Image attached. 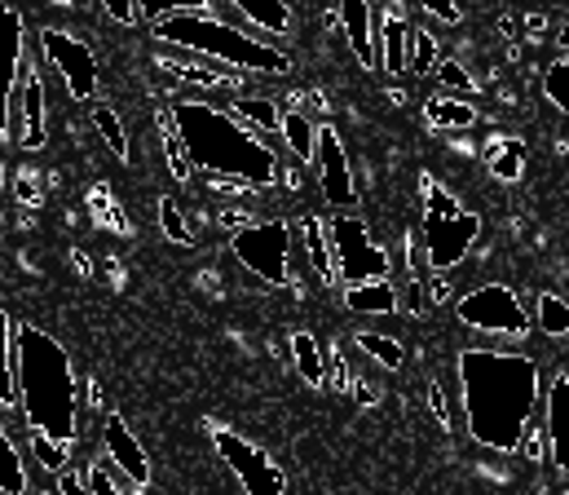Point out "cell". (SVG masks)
<instances>
[{"mask_svg":"<svg viewBox=\"0 0 569 495\" xmlns=\"http://www.w3.org/2000/svg\"><path fill=\"white\" fill-rule=\"evenodd\" d=\"M455 376L472 443L490 452H517L521 434L543 412L539 363L521 349H459Z\"/></svg>","mask_w":569,"mask_h":495,"instance_id":"cell-1","label":"cell"},{"mask_svg":"<svg viewBox=\"0 0 569 495\" xmlns=\"http://www.w3.org/2000/svg\"><path fill=\"white\" fill-rule=\"evenodd\" d=\"M172 129L186 147V160L194 177H230L248 190H270L283 181V165L266 138H257L248 125H239L226 107L203 98H177L168 107Z\"/></svg>","mask_w":569,"mask_h":495,"instance_id":"cell-2","label":"cell"},{"mask_svg":"<svg viewBox=\"0 0 569 495\" xmlns=\"http://www.w3.org/2000/svg\"><path fill=\"white\" fill-rule=\"evenodd\" d=\"M13 403L27 434H44L62 447L80 438L76 363L53 331L36 324H13Z\"/></svg>","mask_w":569,"mask_h":495,"instance_id":"cell-3","label":"cell"},{"mask_svg":"<svg viewBox=\"0 0 569 495\" xmlns=\"http://www.w3.org/2000/svg\"><path fill=\"white\" fill-rule=\"evenodd\" d=\"M154 36V44L163 49H181V53H194L203 62H217L226 71H248V76H287L291 71V58H287L279 44H270L266 36L239 27V22H226L217 9L208 13H172L154 27H146Z\"/></svg>","mask_w":569,"mask_h":495,"instance_id":"cell-4","label":"cell"},{"mask_svg":"<svg viewBox=\"0 0 569 495\" xmlns=\"http://www.w3.org/2000/svg\"><path fill=\"white\" fill-rule=\"evenodd\" d=\"M425 186V217H420V244H425V257H428V270H455L481 239V217L472 208H463L441 181L432 177H420Z\"/></svg>","mask_w":569,"mask_h":495,"instance_id":"cell-5","label":"cell"},{"mask_svg":"<svg viewBox=\"0 0 569 495\" xmlns=\"http://www.w3.org/2000/svg\"><path fill=\"white\" fill-rule=\"evenodd\" d=\"M327 235H331L336 284L353 288V284L393 279V257H389V248L376 244L371 226H367L358 212H336V217H327Z\"/></svg>","mask_w":569,"mask_h":495,"instance_id":"cell-6","label":"cell"},{"mask_svg":"<svg viewBox=\"0 0 569 495\" xmlns=\"http://www.w3.org/2000/svg\"><path fill=\"white\" fill-rule=\"evenodd\" d=\"M455 319L468 331H481L490 340H526L530 336V306L508 284H477L455 297Z\"/></svg>","mask_w":569,"mask_h":495,"instance_id":"cell-7","label":"cell"},{"mask_svg":"<svg viewBox=\"0 0 569 495\" xmlns=\"http://www.w3.org/2000/svg\"><path fill=\"white\" fill-rule=\"evenodd\" d=\"M36 44H40V62L62 80L71 102H98L102 67H98V53L84 36L67 31V27H40Z\"/></svg>","mask_w":569,"mask_h":495,"instance_id":"cell-8","label":"cell"},{"mask_svg":"<svg viewBox=\"0 0 569 495\" xmlns=\"http://www.w3.org/2000/svg\"><path fill=\"white\" fill-rule=\"evenodd\" d=\"M230 253L248 275H257L270 288H283L291 279V226L283 217H261V221L234 230Z\"/></svg>","mask_w":569,"mask_h":495,"instance_id":"cell-9","label":"cell"},{"mask_svg":"<svg viewBox=\"0 0 569 495\" xmlns=\"http://www.w3.org/2000/svg\"><path fill=\"white\" fill-rule=\"evenodd\" d=\"M313 177H318V190L327 199L331 212H358V181H353V160H349V147L340 138L336 125H318V138H313Z\"/></svg>","mask_w":569,"mask_h":495,"instance_id":"cell-10","label":"cell"},{"mask_svg":"<svg viewBox=\"0 0 569 495\" xmlns=\"http://www.w3.org/2000/svg\"><path fill=\"white\" fill-rule=\"evenodd\" d=\"M212 447H217V456L230 465V474L239 478V487L248 495H287V478L283 469L274 465V456L266 452V447H257V443H248L243 434H234V429H212Z\"/></svg>","mask_w":569,"mask_h":495,"instance_id":"cell-11","label":"cell"},{"mask_svg":"<svg viewBox=\"0 0 569 495\" xmlns=\"http://www.w3.org/2000/svg\"><path fill=\"white\" fill-rule=\"evenodd\" d=\"M9 142L27 156L44 151V142H49V93H44L40 62L31 53H27L22 76H18V107L9 116Z\"/></svg>","mask_w":569,"mask_h":495,"instance_id":"cell-12","label":"cell"},{"mask_svg":"<svg viewBox=\"0 0 569 495\" xmlns=\"http://www.w3.org/2000/svg\"><path fill=\"white\" fill-rule=\"evenodd\" d=\"M31 53L27 13L13 0H0V142H9V116L18 107V76Z\"/></svg>","mask_w":569,"mask_h":495,"instance_id":"cell-13","label":"cell"},{"mask_svg":"<svg viewBox=\"0 0 569 495\" xmlns=\"http://www.w3.org/2000/svg\"><path fill=\"white\" fill-rule=\"evenodd\" d=\"M102 461L133 487V492H146L150 487V461H146L138 434L124 425V416L107 412L102 416Z\"/></svg>","mask_w":569,"mask_h":495,"instance_id":"cell-14","label":"cell"},{"mask_svg":"<svg viewBox=\"0 0 569 495\" xmlns=\"http://www.w3.org/2000/svg\"><path fill=\"white\" fill-rule=\"evenodd\" d=\"M154 67L159 71H168V76H177V80H186V85H194L199 93H248V80L239 76V71H226V67H217V62H203V58H194V53H172V49H154Z\"/></svg>","mask_w":569,"mask_h":495,"instance_id":"cell-15","label":"cell"},{"mask_svg":"<svg viewBox=\"0 0 569 495\" xmlns=\"http://www.w3.org/2000/svg\"><path fill=\"white\" fill-rule=\"evenodd\" d=\"M376 71H385L389 80L411 76V22L402 9H389L376 22Z\"/></svg>","mask_w":569,"mask_h":495,"instance_id":"cell-16","label":"cell"},{"mask_svg":"<svg viewBox=\"0 0 569 495\" xmlns=\"http://www.w3.org/2000/svg\"><path fill=\"white\" fill-rule=\"evenodd\" d=\"M543 429H548V465L569 474V372L543 389Z\"/></svg>","mask_w":569,"mask_h":495,"instance_id":"cell-17","label":"cell"},{"mask_svg":"<svg viewBox=\"0 0 569 495\" xmlns=\"http://www.w3.org/2000/svg\"><path fill=\"white\" fill-rule=\"evenodd\" d=\"M336 22H340V31H345L353 58L371 71V67H376V4H371V0H340Z\"/></svg>","mask_w":569,"mask_h":495,"instance_id":"cell-18","label":"cell"},{"mask_svg":"<svg viewBox=\"0 0 569 495\" xmlns=\"http://www.w3.org/2000/svg\"><path fill=\"white\" fill-rule=\"evenodd\" d=\"M217 4H230L239 18H248V31L266 36L279 49H283V40L291 36V9H287V0H217Z\"/></svg>","mask_w":569,"mask_h":495,"instance_id":"cell-19","label":"cell"},{"mask_svg":"<svg viewBox=\"0 0 569 495\" xmlns=\"http://www.w3.org/2000/svg\"><path fill=\"white\" fill-rule=\"evenodd\" d=\"M226 111H230L239 125H248L257 138H279L283 107H279L274 98H266V93H239V98L226 102Z\"/></svg>","mask_w":569,"mask_h":495,"instance_id":"cell-20","label":"cell"},{"mask_svg":"<svg viewBox=\"0 0 569 495\" xmlns=\"http://www.w3.org/2000/svg\"><path fill=\"white\" fill-rule=\"evenodd\" d=\"M300 239H305V261L309 270L318 275L322 288H336V266H331V235H327V221L318 212H305L300 217Z\"/></svg>","mask_w":569,"mask_h":495,"instance_id":"cell-21","label":"cell"},{"mask_svg":"<svg viewBox=\"0 0 569 495\" xmlns=\"http://www.w3.org/2000/svg\"><path fill=\"white\" fill-rule=\"evenodd\" d=\"M345 306L362 319H389V315H398V284L393 279L353 284V288H345Z\"/></svg>","mask_w":569,"mask_h":495,"instance_id":"cell-22","label":"cell"},{"mask_svg":"<svg viewBox=\"0 0 569 495\" xmlns=\"http://www.w3.org/2000/svg\"><path fill=\"white\" fill-rule=\"evenodd\" d=\"M486 147H490V151H486V168H490V177H495V181L512 186V181H521V177H526L530 151H526V142H521V138H490Z\"/></svg>","mask_w":569,"mask_h":495,"instance_id":"cell-23","label":"cell"},{"mask_svg":"<svg viewBox=\"0 0 569 495\" xmlns=\"http://www.w3.org/2000/svg\"><path fill=\"white\" fill-rule=\"evenodd\" d=\"M291 363H296V376L309 385V389H322L327 385V354L318 349V336L313 331H291Z\"/></svg>","mask_w":569,"mask_h":495,"instance_id":"cell-24","label":"cell"},{"mask_svg":"<svg viewBox=\"0 0 569 495\" xmlns=\"http://www.w3.org/2000/svg\"><path fill=\"white\" fill-rule=\"evenodd\" d=\"M425 120L432 125V129H446V133H468V129L477 125V107L463 102V98H446V93H437V98H428L425 102Z\"/></svg>","mask_w":569,"mask_h":495,"instance_id":"cell-25","label":"cell"},{"mask_svg":"<svg viewBox=\"0 0 569 495\" xmlns=\"http://www.w3.org/2000/svg\"><path fill=\"white\" fill-rule=\"evenodd\" d=\"M279 138H283L287 156L296 160V165H313V138H318V125L305 116V111H291L283 107V125H279Z\"/></svg>","mask_w":569,"mask_h":495,"instance_id":"cell-26","label":"cell"},{"mask_svg":"<svg viewBox=\"0 0 569 495\" xmlns=\"http://www.w3.org/2000/svg\"><path fill=\"white\" fill-rule=\"evenodd\" d=\"M353 345L371 358V363H380V367H389V372H402L407 367V349H402V340L398 336H389V331H353Z\"/></svg>","mask_w":569,"mask_h":495,"instance_id":"cell-27","label":"cell"},{"mask_svg":"<svg viewBox=\"0 0 569 495\" xmlns=\"http://www.w3.org/2000/svg\"><path fill=\"white\" fill-rule=\"evenodd\" d=\"M89 120H93V129L102 133L107 151H111L120 165H129V133H124V120L116 116V107H107V102L98 98V102H89Z\"/></svg>","mask_w":569,"mask_h":495,"instance_id":"cell-28","label":"cell"},{"mask_svg":"<svg viewBox=\"0 0 569 495\" xmlns=\"http://www.w3.org/2000/svg\"><path fill=\"white\" fill-rule=\"evenodd\" d=\"M31 478H27V465H22V452L13 447L9 429L0 425V495H27Z\"/></svg>","mask_w":569,"mask_h":495,"instance_id":"cell-29","label":"cell"},{"mask_svg":"<svg viewBox=\"0 0 569 495\" xmlns=\"http://www.w3.org/2000/svg\"><path fill=\"white\" fill-rule=\"evenodd\" d=\"M535 328L552 340H566L569 336V301L561 293H539L535 297Z\"/></svg>","mask_w":569,"mask_h":495,"instance_id":"cell-30","label":"cell"},{"mask_svg":"<svg viewBox=\"0 0 569 495\" xmlns=\"http://www.w3.org/2000/svg\"><path fill=\"white\" fill-rule=\"evenodd\" d=\"M432 76H437V85H441L446 98H463V102L477 98V80H472V71H468L459 58H441V62L432 67Z\"/></svg>","mask_w":569,"mask_h":495,"instance_id":"cell-31","label":"cell"},{"mask_svg":"<svg viewBox=\"0 0 569 495\" xmlns=\"http://www.w3.org/2000/svg\"><path fill=\"white\" fill-rule=\"evenodd\" d=\"M13 319L0 306V412H13Z\"/></svg>","mask_w":569,"mask_h":495,"instance_id":"cell-32","label":"cell"},{"mask_svg":"<svg viewBox=\"0 0 569 495\" xmlns=\"http://www.w3.org/2000/svg\"><path fill=\"white\" fill-rule=\"evenodd\" d=\"M208 9H217V0H138V22L154 27L172 13H208Z\"/></svg>","mask_w":569,"mask_h":495,"instance_id":"cell-33","label":"cell"},{"mask_svg":"<svg viewBox=\"0 0 569 495\" xmlns=\"http://www.w3.org/2000/svg\"><path fill=\"white\" fill-rule=\"evenodd\" d=\"M159 142H163V160L172 168V177H177V181H194V168L186 160V147H181V138H177L168 111H159Z\"/></svg>","mask_w":569,"mask_h":495,"instance_id":"cell-34","label":"cell"},{"mask_svg":"<svg viewBox=\"0 0 569 495\" xmlns=\"http://www.w3.org/2000/svg\"><path fill=\"white\" fill-rule=\"evenodd\" d=\"M27 443H31V456H36V465L44 469V474H62V469H71V447H62V443H53V438H44V434H27Z\"/></svg>","mask_w":569,"mask_h":495,"instance_id":"cell-35","label":"cell"},{"mask_svg":"<svg viewBox=\"0 0 569 495\" xmlns=\"http://www.w3.org/2000/svg\"><path fill=\"white\" fill-rule=\"evenodd\" d=\"M437 31L428 27H411V76H428L437 67Z\"/></svg>","mask_w":569,"mask_h":495,"instance_id":"cell-36","label":"cell"},{"mask_svg":"<svg viewBox=\"0 0 569 495\" xmlns=\"http://www.w3.org/2000/svg\"><path fill=\"white\" fill-rule=\"evenodd\" d=\"M159 226H163V235H168L177 248H194V235H190V226H186V217H181V208H177L172 195L159 199Z\"/></svg>","mask_w":569,"mask_h":495,"instance_id":"cell-37","label":"cell"},{"mask_svg":"<svg viewBox=\"0 0 569 495\" xmlns=\"http://www.w3.org/2000/svg\"><path fill=\"white\" fill-rule=\"evenodd\" d=\"M543 98H548L561 116H569V58H557V62L543 71Z\"/></svg>","mask_w":569,"mask_h":495,"instance_id":"cell-38","label":"cell"},{"mask_svg":"<svg viewBox=\"0 0 569 495\" xmlns=\"http://www.w3.org/2000/svg\"><path fill=\"white\" fill-rule=\"evenodd\" d=\"M428 310H432V301H428V284L425 279H407V284L398 288V315H407V319H425Z\"/></svg>","mask_w":569,"mask_h":495,"instance_id":"cell-39","label":"cell"},{"mask_svg":"<svg viewBox=\"0 0 569 495\" xmlns=\"http://www.w3.org/2000/svg\"><path fill=\"white\" fill-rule=\"evenodd\" d=\"M84 483H89V495H129L124 492L129 483H124L107 461H93V465L84 469Z\"/></svg>","mask_w":569,"mask_h":495,"instance_id":"cell-40","label":"cell"},{"mask_svg":"<svg viewBox=\"0 0 569 495\" xmlns=\"http://www.w3.org/2000/svg\"><path fill=\"white\" fill-rule=\"evenodd\" d=\"M425 403H428V412H432V420H437L441 429H450V425H455V420H450V403H446V385H441V380H428Z\"/></svg>","mask_w":569,"mask_h":495,"instance_id":"cell-41","label":"cell"},{"mask_svg":"<svg viewBox=\"0 0 569 495\" xmlns=\"http://www.w3.org/2000/svg\"><path fill=\"white\" fill-rule=\"evenodd\" d=\"M517 452H526L530 461H539V465H548V429L530 420V429L521 434V447H517Z\"/></svg>","mask_w":569,"mask_h":495,"instance_id":"cell-42","label":"cell"},{"mask_svg":"<svg viewBox=\"0 0 569 495\" xmlns=\"http://www.w3.org/2000/svg\"><path fill=\"white\" fill-rule=\"evenodd\" d=\"M327 385H331L336 394H345V389H349V367H345L340 345H331V349H327Z\"/></svg>","mask_w":569,"mask_h":495,"instance_id":"cell-43","label":"cell"},{"mask_svg":"<svg viewBox=\"0 0 569 495\" xmlns=\"http://www.w3.org/2000/svg\"><path fill=\"white\" fill-rule=\"evenodd\" d=\"M98 9L120 27H138V0H98Z\"/></svg>","mask_w":569,"mask_h":495,"instance_id":"cell-44","label":"cell"},{"mask_svg":"<svg viewBox=\"0 0 569 495\" xmlns=\"http://www.w3.org/2000/svg\"><path fill=\"white\" fill-rule=\"evenodd\" d=\"M13 195H18L27 208H40V204H44V195H40V177H36V172H18V177H13Z\"/></svg>","mask_w":569,"mask_h":495,"instance_id":"cell-45","label":"cell"},{"mask_svg":"<svg viewBox=\"0 0 569 495\" xmlns=\"http://www.w3.org/2000/svg\"><path fill=\"white\" fill-rule=\"evenodd\" d=\"M425 4L428 18H437V22H446V27H459L463 22V9L455 4V0H420Z\"/></svg>","mask_w":569,"mask_h":495,"instance_id":"cell-46","label":"cell"},{"mask_svg":"<svg viewBox=\"0 0 569 495\" xmlns=\"http://www.w3.org/2000/svg\"><path fill=\"white\" fill-rule=\"evenodd\" d=\"M425 284H428V301H432V306L455 301V288H450V275H446V270H432Z\"/></svg>","mask_w":569,"mask_h":495,"instance_id":"cell-47","label":"cell"},{"mask_svg":"<svg viewBox=\"0 0 569 495\" xmlns=\"http://www.w3.org/2000/svg\"><path fill=\"white\" fill-rule=\"evenodd\" d=\"M53 483H58V495H89V483H84V474H80L76 465H71V469H62Z\"/></svg>","mask_w":569,"mask_h":495,"instance_id":"cell-48","label":"cell"},{"mask_svg":"<svg viewBox=\"0 0 569 495\" xmlns=\"http://www.w3.org/2000/svg\"><path fill=\"white\" fill-rule=\"evenodd\" d=\"M212 221H221V226H230V230H243V226H252V221H261V217H252V212H243V208H217Z\"/></svg>","mask_w":569,"mask_h":495,"instance_id":"cell-49","label":"cell"},{"mask_svg":"<svg viewBox=\"0 0 569 495\" xmlns=\"http://www.w3.org/2000/svg\"><path fill=\"white\" fill-rule=\"evenodd\" d=\"M349 389L358 394V407H376V403H380V389H376L371 380H349Z\"/></svg>","mask_w":569,"mask_h":495,"instance_id":"cell-50","label":"cell"},{"mask_svg":"<svg viewBox=\"0 0 569 495\" xmlns=\"http://www.w3.org/2000/svg\"><path fill=\"white\" fill-rule=\"evenodd\" d=\"M84 398H89V407L102 416V407H107V394H102V385H98V380H89V385H84Z\"/></svg>","mask_w":569,"mask_h":495,"instance_id":"cell-51","label":"cell"},{"mask_svg":"<svg viewBox=\"0 0 569 495\" xmlns=\"http://www.w3.org/2000/svg\"><path fill=\"white\" fill-rule=\"evenodd\" d=\"M543 31H548V18H543V13H526V36L539 40Z\"/></svg>","mask_w":569,"mask_h":495,"instance_id":"cell-52","label":"cell"},{"mask_svg":"<svg viewBox=\"0 0 569 495\" xmlns=\"http://www.w3.org/2000/svg\"><path fill=\"white\" fill-rule=\"evenodd\" d=\"M557 44H561V53H569V22L561 27V31H557Z\"/></svg>","mask_w":569,"mask_h":495,"instance_id":"cell-53","label":"cell"},{"mask_svg":"<svg viewBox=\"0 0 569 495\" xmlns=\"http://www.w3.org/2000/svg\"><path fill=\"white\" fill-rule=\"evenodd\" d=\"M49 9H76V0H44Z\"/></svg>","mask_w":569,"mask_h":495,"instance_id":"cell-54","label":"cell"},{"mask_svg":"<svg viewBox=\"0 0 569 495\" xmlns=\"http://www.w3.org/2000/svg\"><path fill=\"white\" fill-rule=\"evenodd\" d=\"M4 186H9V172H4V165H0V190H4Z\"/></svg>","mask_w":569,"mask_h":495,"instance_id":"cell-55","label":"cell"},{"mask_svg":"<svg viewBox=\"0 0 569 495\" xmlns=\"http://www.w3.org/2000/svg\"><path fill=\"white\" fill-rule=\"evenodd\" d=\"M0 221H4V208H0Z\"/></svg>","mask_w":569,"mask_h":495,"instance_id":"cell-56","label":"cell"}]
</instances>
